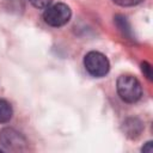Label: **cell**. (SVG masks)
<instances>
[{
  "label": "cell",
  "instance_id": "cell-9",
  "mask_svg": "<svg viewBox=\"0 0 153 153\" xmlns=\"http://www.w3.org/2000/svg\"><path fill=\"white\" fill-rule=\"evenodd\" d=\"M142 151H143V152H146V151L152 152V142H151V141H149V142H147L146 147H142Z\"/></svg>",
  "mask_w": 153,
  "mask_h": 153
},
{
  "label": "cell",
  "instance_id": "cell-3",
  "mask_svg": "<svg viewBox=\"0 0 153 153\" xmlns=\"http://www.w3.org/2000/svg\"><path fill=\"white\" fill-rule=\"evenodd\" d=\"M84 66L86 71L96 78L104 76L110 68L109 60L105 55H103L99 51H90L85 55L84 59Z\"/></svg>",
  "mask_w": 153,
  "mask_h": 153
},
{
  "label": "cell",
  "instance_id": "cell-1",
  "mask_svg": "<svg viewBox=\"0 0 153 153\" xmlns=\"http://www.w3.org/2000/svg\"><path fill=\"white\" fill-rule=\"evenodd\" d=\"M117 92L127 103H135L142 96L140 81L133 75H121L117 79Z\"/></svg>",
  "mask_w": 153,
  "mask_h": 153
},
{
  "label": "cell",
  "instance_id": "cell-8",
  "mask_svg": "<svg viewBox=\"0 0 153 153\" xmlns=\"http://www.w3.org/2000/svg\"><path fill=\"white\" fill-rule=\"evenodd\" d=\"M141 68H142V72L145 73V75L147 76V79H152V68H151V65L147 63V62H143L141 65Z\"/></svg>",
  "mask_w": 153,
  "mask_h": 153
},
{
  "label": "cell",
  "instance_id": "cell-7",
  "mask_svg": "<svg viewBox=\"0 0 153 153\" xmlns=\"http://www.w3.org/2000/svg\"><path fill=\"white\" fill-rule=\"evenodd\" d=\"M115 4H117V5H120V6H124V7H127V6H134V5H137V4H140L142 0H112Z\"/></svg>",
  "mask_w": 153,
  "mask_h": 153
},
{
  "label": "cell",
  "instance_id": "cell-2",
  "mask_svg": "<svg viewBox=\"0 0 153 153\" xmlns=\"http://www.w3.org/2000/svg\"><path fill=\"white\" fill-rule=\"evenodd\" d=\"M71 16H72L71 8L66 4L59 2L51 6H48L45 8L43 13V19L48 25L59 27V26L67 24L71 19Z\"/></svg>",
  "mask_w": 153,
  "mask_h": 153
},
{
  "label": "cell",
  "instance_id": "cell-10",
  "mask_svg": "<svg viewBox=\"0 0 153 153\" xmlns=\"http://www.w3.org/2000/svg\"><path fill=\"white\" fill-rule=\"evenodd\" d=\"M0 152H1V149H0Z\"/></svg>",
  "mask_w": 153,
  "mask_h": 153
},
{
  "label": "cell",
  "instance_id": "cell-6",
  "mask_svg": "<svg viewBox=\"0 0 153 153\" xmlns=\"http://www.w3.org/2000/svg\"><path fill=\"white\" fill-rule=\"evenodd\" d=\"M35 7H37V8H47L50 4H51V1L53 0H29Z\"/></svg>",
  "mask_w": 153,
  "mask_h": 153
},
{
  "label": "cell",
  "instance_id": "cell-4",
  "mask_svg": "<svg viewBox=\"0 0 153 153\" xmlns=\"http://www.w3.org/2000/svg\"><path fill=\"white\" fill-rule=\"evenodd\" d=\"M0 141L5 147L13 148L14 146H19L20 135H19V133L14 131L13 129H4L0 133Z\"/></svg>",
  "mask_w": 153,
  "mask_h": 153
},
{
  "label": "cell",
  "instance_id": "cell-5",
  "mask_svg": "<svg viewBox=\"0 0 153 153\" xmlns=\"http://www.w3.org/2000/svg\"><path fill=\"white\" fill-rule=\"evenodd\" d=\"M12 106L5 99H0V123H6L12 117Z\"/></svg>",
  "mask_w": 153,
  "mask_h": 153
}]
</instances>
